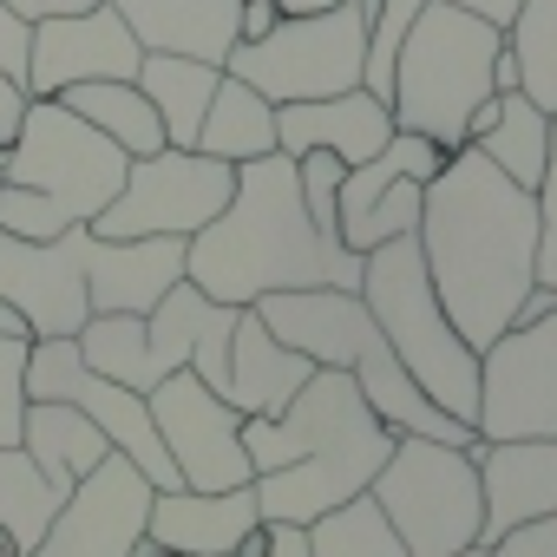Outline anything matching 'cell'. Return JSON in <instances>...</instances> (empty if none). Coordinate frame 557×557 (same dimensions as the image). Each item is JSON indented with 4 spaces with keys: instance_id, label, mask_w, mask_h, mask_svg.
<instances>
[{
    "instance_id": "34",
    "label": "cell",
    "mask_w": 557,
    "mask_h": 557,
    "mask_svg": "<svg viewBox=\"0 0 557 557\" xmlns=\"http://www.w3.org/2000/svg\"><path fill=\"white\" fill-rule=\"evenodd\" d=\"M27 53H34V27L8 8V0H0V73L27 86Z\"/></svg>"
},
{
    "instance_id": "29",
    "label": "cell",
    "mask_w": 557,
    "mask_h": 557,
    "mask_svg": "<svg viewBox=\"0 0 557 557\" xmlns=\"http://www.w3.org/2000/svg\"><path fill=\"white\" fill-rule=\"evenodd\" d=\"M505 47L518 60V92L557 112V0H524L505 27Z\"/></svg>"
},
{
    "instance_id": "3",
    "label": "cell",
    "mask_w": 557,
    "mask_h": 557,
    "mask_svg": "<svg viewBox=\"0 0 557 557\" xmlns=\"http://www.w3.org/2000/svg\"><path fill=\"white\" fill-rule=\"evenodd\" d=\"M394 426L368 407L355 374L315 368L283 413H243V453L256 466L262 524H315L322 511L361 498L394 453Z\"/></svg>"
},
{
    "instance_id": "31",
    "label": "cell",
    "mask_w": 557,
    "mask_h": 557,
    "mask_svg": "<svg viewBox=\"0 0 557 557\" xmlns=\"http://www.w3.org/2000/svg\"><path fill=\"white\" fill-rule=\"evenodd\" d=\"M27 348L21 335H0V446H21L27 426Z\"/></svg>"
},
{
    "instance_id": "23",
    "label": "cell",
    "mask_w": 557,
    "mask_h": 557,
    "mask_svg": "<svg viewBox=\"0 0 557 557\" xmlns=\"http://www.w3.org/2000/svg\"><path fill=\"white\" fill-rule=\"evenodd\" d=\"M466 145H479L511 184L537 190L544 158H550V112L531 106L524 92H492V99L472 106V119H466Z\"/></svg>"
},
{
    "instance_id": "27",
    "label": "cell",
    "mask_w": 557,
    "mask_h": 557,
    "mask_svg": "<svg viewBox=\"0 0 557 557\" xmlns=\"http://www.w3.org/2000/svg\"><path fill=\"white\" fill-rule=\"evenodd\" d=\"M92 132H106L125 158H151L164 151V125L151 112V99L138 92V79H86V86H66L60 92Z\"/></svg>"
},
{
    "instance_id": "38",
    "label": "cell",
    "mask_w": 557,
    "mask_h": 557,
    "mask_svg": "<svg viewBox=\"0 0 557 557\" xmlns=\"http://www.w3.org/2000/svg\"><path fill=\"white\" fill-rule=\"evenodd\" d=\"M275 21H283V8H275V0H243V40H262Z\"/></svg>"
},
{
    "instance_id": "33",
    "label": "cell",
    "mask_w": 557,
    "mask_h": 557,
    "mask_svg": "<svg viewBox=\"0 0 557 557\" xmlns=\"http://www.w3.org/2000/svg\"><path fill=\"white\" fill-rule=\"evenodd\" d=\"M492 557H557V511L550 518H531V524H511L505 537L485 544Z\"/></svg>"
},
{
    "instance_id": "26",
    "label": "cell",
    "mask_w": 557,
    "mask_h": 557,
    "mask_svg": "<svg viewBox=\"0 0 557 557\" xmlns=\"http://www.w3.org/2000/svg\"><path fill=\"white\" fill-rule=\"evenodd\" d=\"M197 151H210L223 164L269 158L275 151V106L256 86H243L236 73H223V86H216V99H210V112L197 125Z\"/></svg>"
},
{
    "instance_id": "41",
    "label": "cell",
    "mask_w": 557,
    "mask_h": 557,
    "mask_svg": "<svg viewBox=\"0 0 557 557\" xmlns=\"http://www.w3.org/2000/svg\"><path fill=\"white\" fill-rule=\"evenodd\" d=\"M0 335H21V342H34V329H27V315L8 302V296H0Z\"/></svg>"
},
{
    "instance_id": "28",
    "label": "cell",
    "mask_w": 557,
    "mask_h": 557,
    "mask_svg": "<svg viewBox=\"0 0 557 557\" xmlns=\"http://www.w3.org/2000/svg\"><path fill=\"white\" fill-rule=\"evenodd\" d=\"M53 511L60 492L40 479V466L21 446H0V557H34Z\"/></svg>"
},
{
    "instance_id": "21",
    "label": "cell",
    "mask_w": 557,
    "mask_h": 557,
    "mask_svg": "<svg viewBox=\"0 0 557 557\" xmlns=\"http://www.w3.org/2000/svg\"><path fill=\"white\" fill-rule=\"evenodd\" d=\"M145 53H184L223 66L243 40V0H106Z\"/></svg>"
},
{
    "instance_id": "39",
    "label": "cell",
    "mask_w": 557,
    "mask_h": 557,
    "mask_svg": "<svg viewBox=\"0 0 557 557\" xmlns=\"http://www.w3.org/2000/svg\"><path fill=\"white\" fill-rule=\"evenodd\" d=\"M446 8H466V14H479L492 27H511V14L524 8V0H446Z\"/></svg>"
},
{
    "instance_id": "11",
    "label": "cell",
    "mask_w": 557,
    "mask_h": 557,
    "mask_svg": "<svg viewBox=\"0 0 557 557\" xmlns=\"http://www.w3.org/2000/svg\"><path fill=\"white\" fill-rule=\"evenodd\" d=\"M479 440H557V309L479 348Z\"/></svg>"
},
{
    "instance_id": "8",
    "label": "cell",
    "mask_w": 557,
    "mask_h": 557,
    "mask_svg": "<svg viewBox=\"0 0 557 557\" xmlns=\"http://www.w3.org/2000/svg\"><path fill=\"white\" fill-rule=\"evenodd\" d=\"M125 171H132V158L106 132H92L66 99H27V119L8 145L0 184L40 190L66 223H92L119 197Z\"/></svg>"
},
{
    "instance_id": "17",
    "label": "cell",
    "mask_w": 557,
    "mask_h": 557,
    "mask_svg": "<svg viewBox=\"0 0 557 557\" xmlns=\"http://www.w3.org/2000/svg\"><path fill=\"white\" fill-rule=\"evenodd\" d=\"M79 262L92 315H145L171 283H184V236H99L86 223Z\"/></svg>"
},
{
    "instance_id": "6",
    "label": "cell",
    "mask_w": 557,
    "mask_h": 557,
    "mask_svg": "<svg viewBox=\"0 0 557 557\" xmlns=\"http://www.w3.org/2000/svg\"><path fill=\"white\" fill-rule=\"evenodd\" d=\"M230 329H236V309L230 302H210L197 283H171L158 296V309H145V315H92L73 342H79V355H86L92 374L125 381L138 394H151L177 368H190L203 387L223 394Z\"/></svg>"
},
{
    "instance_id": "16",
    "label": "cell",
    "mask_w": 557,
    "mask_h": 557,
    "mask_svg": "<svg viewBox=\"0 0 557 557\" xmlns=\"http://www.w3.org/2000/svg\"><path fill=\"white\" fill-rule=\"evenodd\" d=\"M145 60V47L132 40V27L106 8L86 14H60V21H34V53H27V99H60L66 86L86 79H132Z\"/></svg>"
},
{
    "instance_id": "13",
    "label": "cell",
    "mask_w": 557,
    "mask_h": 557,
    "mask_svg": "<svg viewBox=\"0 0 557 557\" xmlns=\"http://www.w3.org/2000/svg\"><path fill=\"white\" fill-rule=\"evenodd\" d=\"M446 164V151L420 132H394L368 164H355L342 177V203H335V223H342V243L355 256L394 243V236H413L420 230V190L426 177Z\"/></svg>"
},
{
    "instance_id": "36",
    "label": "cell",
    "mask_w": 557,
    "mask_h": 557,
    "mask_svg": "<svg viewBox=\"0 0 557 557\" xmlns=\"http://www.w3.org/2000/svg\"><path fill=\"white\" fill-rule=\"evenodd\" d=\"M256 557H309V524H262Z\"/></svg>"
},
{
    "instance_id": "1",
    "label": "cell",
    "mask_w": 557,
    "mask_h": 557,
    "mask_svg": "<svg viewBox=\"0 0 557 557\" xmlns=\"http://www.w3.org/2000/svg\"><path fill=\"white\" fill-rule=\"evenodd\" d=\"M413 243L453 329L485 348L511 329L524 289L537 283V197L511 184L479 145H459L420 190Z\"/></svg>"
},
{
    "instance_id": "14",
    "label": "cell",
    "mask_w": 557,
    "mask_h": 557,
    "mask_svg": "<svg viewBox=\"0 0 557 557\" xmlns=\"http://www.w3.org/2000/svg\"><path fill=\"white\" fill-rule=\"evenodd\" d=\"M151 479L125 459V453H106L53 511L47 537L34 557H132L138 537H145V518H151Z\"/></svg>"
},
{
    "instance_id": "32",
    "label": "cell",
    "mask_w": 557,
    "mask_h": 557,
    "mask_svg": "<svg viewBox=\"0 0 557 557\" xmlns=\"http://www.w3.org/2000/svg\"><path fill=\"white\" fill-rule=\"evenodd\" d=\"M531 197H537V283L557 289V112H550V158Z\"/></svg>"
},
{
    "instance_id": "24",
    "label": "cell",
    "mask_w": 557,
    "mask_h": 557,
    "mask_svg": "<svg viewBox=\"0 0 557 557\" xmlns=\"http://www.w3.org/2000/svg\"><path fill=\"white\" fill-rule=\"evenodd\" d=\"M21 453L40 466V479L66 498L112 446H106V433L73 407V400H27V426H21Z\"/></svg>"
},
{
    "instance_id": "35",
    "label": "cell",
    "mask_w": 557,
    "mask_h": 557,
    "mask_svg": "<svg viewBox=\"0 0 557 557\" xmlns=\"http://www.w3.org/2000/svg\"><path fill=\"white\" fill-rule=\"evenodd\" d=\"M21 119H27V86H21V79H8V73H0V151L14 145Z\"/></svg>"
},
{
    "instance_id": "37",
    "label": "cell",
    "mask_w": 557,
    "mask_h": 557,
    "mask_svg": "<svg viewBox=\"0 0 557 557\" xmlns=\"http://www.w3.org/2000/svg\"><path fill=\"white\" fill-rule=\"evenodd\" d=\"M8 8L34 27V21H60V14H86V8H99V0H8Z\"/></svg>"
},
{
    "instance_id": "5",
    "label": "cell",
    "mask_w": 557,
    "mask_h": 557,
    "mask_svg": "<svg viewBox=\"0 0 557 557\" xmlns=\"http://www.w3.org/2000/svg\"><path fill=\"white\" fill-rule=\"evenodd\" d=\"M361 302L381 322V335L400 355V368L420 381V394L440 413H453V420L472 426V413H479V348L440 309L426 256H420L413 236H394V243H381V249L361 256Z\"/></svg>"
},
{
    "instance_id": "15",
    "label": "cell",
    "mask_w": 557,
    "mask_h": 557,
    "mask_svg": "<svg viewBox=\"0 0 557 557\" xmlns=\"http://www.w3.org/2000/svg\"><path fill=\"white\" fill-rule=\"evenodd\" d=\"M79 243H86V223L60 230L53 243H21V236H0V296H8V302L27 315L34 342L79 335V329L92 322Z\"/></svg>"
},
{
    "instance_id": "18",
    "label": "cell",
    "mask_w": 557,
    "mask_h": 557,
    "mask_svg": "<svg viewBox=\"0 0 557 557\" xmlns=\"http://www.w3.org/2000/svg\"><path fill=\"white\" fill-rule=\"evenodd\" d=\"M472 466L485 492L479 544L557 511V440H472Z\"/></svg>"
},
{
    "instance_id": "44",
    "label": "cell",
    "mask_w": 557,
    "mask_h": 557,
    "mask_svg": "<svg viewBox=\"0 0 557 557\" xmlns=\"http://www.w3.org/2000/svg\"><path fill=\"white\" fill-rule=\"evenodd\" d=\"M0 164H8V151H0Z\"/></svg>"
},
{
    "instance_id": "20",
    "label": "cell",
    "mask_w": 557,
    "mask_h": 557,
    "mask_svg": "<svg viewBox=\"0 0 557 557\" xmlns=\"http://www.w3.org/2000/svg\"><path fill=\"white\" fill-rule=\"evenodd\" d=\"M256 524H262L256 485H230V492L164 485V492H151L145 537L158 550H171V557H223V550H243Z\"/></svg>"
},
{
    "instance_id": "7",
    "label": "cell",
    "mask_w": 557,
    "mask_h": 557,
    "mask_svg": "<svg viewBox=\"0 0 557 557\" xmlns=\"http://www.w3.org/2000/svg\"><path fill=\"white\" fill-rule=\"evenodd\" d=\"M368 498L381 505V518L394 524V537L413 557H453V550L479 544V524H485L472 446H446V440H420V433L394 440Z\"/></svg>"
},
{
    "instance_id": "19",
    "label": "cell",
    "mask_w": 557,
    "mask_h": 557,
    "mask_svg": "<svg viewBox=\"0 0 557 557\" xmlns=\"http://www.w3.org/2000/svg\"><path fill=\"white\" fill-rule=\"evenodd\" d=\"M394 138V112L387 99H374L368 86L329 92V99H296V106H275V151H335L348 171L368 164L381 145Z\"/></svg>"
},
{
    "instance_id": "42",
    "label": "cell",
    "mask_w": 557,
    "mask_h": 557,
    "mask_svg": "<svg viewBox=\"0 0 557 557\" xmlns=\"http://www.w3.org/2000/svg\"><path fill=\"white\" fill-rule=\"evenodd\" d=\"M283 14H329V8H348V0H275Z\"/></svg>"
},
{
    "instance_id": "43",
    "label": "cell",
    "mask_w": 557,
    "mask_h": 557,
    "mask_svg": "<svg viewBox=\"0 0 557 557\" xmlns=\"http://www.w3.org/2000/svg\"><path fill=\"white\" fill-rule=\"evenodd\" d=\"M223 557H249V550H223Z\"/></svg>"
},
{
    "instance_id": "10",
    "label": "cell",
    "mask_w": 557,
    "mask_h": 557,
    "mask_svg": "<svg viewBox=\"0 0 557 557\" xmlns=\"http://www.w3.org/2000/svg\"><path fill=\"white\" fill-rule=\"evenodd\" d=\"M236 190V164L210 151L164 145L151 158H132L119 197L92 216L99 236H197Z\"/></svg>"
},
{
    "instance_id": "12",
    "label": "cell",
    "mask_w": 557,
    "mask_h": 557,
    "mask_svg": "<svg viewBox=\"0 0 557 557\" xmlns=\"http://www.w3.org/2000/svg\"><path fill=\"white\" fill-rule=\"evenodd\" d=\"M145 400H151L158 440H164V453L177 466V485H190V492H230V485L256 479V466L243 453V413L216 387H203L190 368L164 374Z\"/></svg>"
},
{
    "instance_id": "9",
    "label": "cell",
    "mask_w": 557,
    "mask_h": 557,
    "mask_svg": "<svg viewBox=\"0 0 557 557\" xmlns=\"http://www.w3.org/2000/svg\"><path fill=\"white\" fill-rule=\"evenodd\" d=\"M361 66H368V14L355 0L329 14H283L262 40H236L223 60V73L256 86L269 106L348 92L361 86Z\"/></svg>"
},
{
    "instance_id": "25",
    "label": "cell",
    "mask_w": 557,
    "mask_h": 557,
    "mask_svg": "<svg viewBox=\"0 0 557 557\" xmlns=\"http://www.w3.org/2000/svg\"><path fill=\"white\" fill-rule=\"evenodd\" d=\"M138 92L151 99V112H158V125H164V145H197V125H203V112H210V99H216V86H223V66H210V60H184V53H145L138 60Z\"/></svg>"
},
{
    "instance_id": "2",
    "label": "cell",
    "mask_w": 557,
    "mask_h": 557,
    "mask_svg": "<svg viewBox=\"0 0 557 557\" xmlns=\"http://www.w3.org/2000/svg\"><path fill=\"white\" fill-rule=\"evenodd\" d=\"M184 283L210 302L249 309L275 289H361V256L315 230L289 151L236 164L230 203L184 236Z\"/></svg>"
},
{
    "instance_id": "45",
    "label": "cell",
    "mask_w": 557,
    "mask_h": 557,
    "mask_svg": "<svg viewBox=\"0 0 557 557\" xmlns=\"http://www.w3.org/2000/svg\"><path fill=\"white\" fill-rule=\"evenodd\" d=\"M164 557H171V550H164Z\"/></svg>"
},
{
    "instance_id": "30",
    "label": "cell",
    "mask_w": 557,
    "mask_h": 557,
    "mask_svg": "<svg viewBox=\"0 0 557 557\" xmlns=\"http://www.w3.org/2000/svg\"><path fill=\"white\" fill-rule=\"evenodd\" d=\"M309 557H413V550L394 537L381 505L361 492V498H348V505H335L309 524Z\"/></svg>"
},
{
    "instance_id": "22",
    "label": "cell",
    "mask_w": 557,
    "mask_h": 557,
    "mask_svg": "<svg viewBox=\"0 0 557 557\" xmlns=\"http://www.w3.org/2000/svg\"><path fill=\"white\" fill-rule=\"evenodd\" d=\"M309 374H315L309 355H296L289 342H275L256 309H236V329H230V374H223V400H230L236 413H283Z\"/></svg>"
},
{
    "instance_id": "4",
    "label": "cell",
    "mask_w": 557,
    "mask_h": 557,
    "mask_svg": "<svg viewBox=\"0 0 557 557\" xmlns=\"http://www.w3.org/2000/svg\"><path fill=\"white\" fill-rule=\"evenodd\" d=\"M498 47H505V27H492L466 8H446V0H426L394 53V79H387L394 132H420L440 151H459L472 106L492 99Z\"/></svg>"
},
{
    "instance_id": "40",
    "label": "cell",
    "mask_w": 557,
    "mask_h": 557,
    "mask_svg": "<svg viewBox=\"0 0 557 557\" xmlns=\"http://www.w3.org/2000/svg\"><path fill=\"white\" fill-rule=\"evenodd\" d=\"M492 92H518V60H511V47H498V60H492Z\"/></svg>"
}]
</instances>
